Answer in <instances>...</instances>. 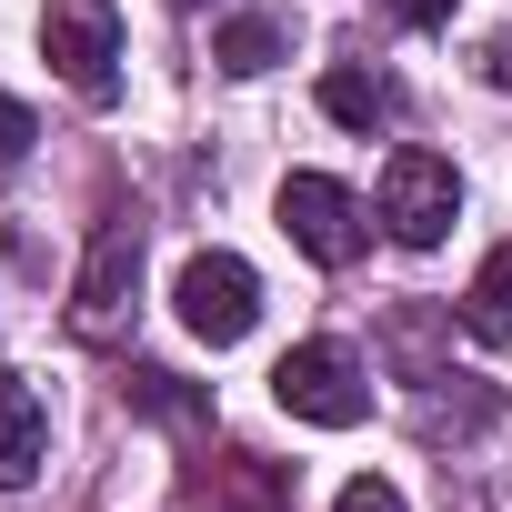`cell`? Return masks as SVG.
Returning <instances> with one entry per match:
<instances>
[{"label":"cell","instance_id":"1","mask_svg":"<svg viewBox=\"0 0 512 512\" xmlns=\"http://www.w3.org/2000/svg\"><path fill=\"white\" fill-rule=\"evenodd\" d=\"M141 312V221L111 211L81 251V282H71V342H121Z\"/></svg>","mask_w":512,"mask_h":512},{"label":"cell","instance_id":"2","mask_svg":"<svg viewBox=\"0 0 512 512\" xmlns=\"http://www.w3.org/2000/svg\"><path fill=\"white\" fill-rule=\"evenodd\" d=\"M272 402H282L292 422L352 432V422L372 412V372H362V352H352V342H292V352L272 362Z\"/></svg>","mask_w":512,"mask_h":512},{"label":"cell","instance_id":"3","mask_svg":"<svg viewBox=\"0 0 512 512\" xmlns=\"http://www.w3.org/2000/svg\"><path fill=\"white\" fill-rule=\"evenodd\" d=\"M41 51H51V71L81 101L121 91V11H111V0H51V11H41Z\"/></svg>","mask_w":512,"mask_h":512},{"label":"cell","instance_id":"4","mask_svg":"<svg viewBox=\"0 0 512 512\" xmlns=\"http://www.w3.org/2000/svg\"><path fill=\"white\" fill-rule=\"evenodd\" d=\"M282 231L312 251L322 272H352L362 251H372V211H362L332 171H292V181H282Z\"/></svg>","mask_w":512,"mask_h":512},{"label":"cell","instance_id":"5","mask_svg":"<svg viewBox=\"0 0 512 512\" xmlns=\"http://www.w3.org/2000/svg\"><path fill=\"white\" fill-rule=\"evenodd\" d=\"M171 302H181V322L221 352V342H241L251 322H262V272H251L241 251H191L181 282H171Z\"/></svg>","mask_w":512,"mask_h":512},{"label":"cell","instance_id":"6","mask_svg":"<svg viewBox=\"0 0 512 512\" xmlns=\"http://www.w3.org/2000/svg\"><path fill=\"white\" fill-rule=\"evenodd\" d=\"M452 211H462V171L442 151H392L382 161V231L402 251H432L452 231Z\"/></svg>","mask_w":512,"mask_h":512},{"label":"cell","instance_id":"7","mask_svg":"<svg viewBox=\"0 0 512 512\" xmlns=\"http://www.w3.org/2000/svg\"><path fill=\"white\" fill-rule=\"evenodd\" d=\"M191 502H201V512H292V462L221 452L211 472H191Z\"/></svg>","mask_w":512,"mask_h":512},{"label":"cell","instance_id":"8","mask_svg":"<svg viewBox=\"0 0 512 512\" xmlns=\"http://www.w3.org/2000/svg\"><path fill=\"white\" fill-rule=\"evenodd\" d=\"M41 452H51V402H41L31 382L0 372V492L41 482Z\"/></svg>","mask_w":512,"mask_h":512},{"label":"cell","instance_id":"9","mask_svg":"<svg viewBox=\"0 0 512 512\" xmlns=\"http://www.w3.org/2000/svg\"><path fill=\"white\" fill-rule=\"evenodd\" d=\"M121 402H131L141 422H171V432H211V392H201V382H181V372H161V362H131Z\"/></svg>","mask_w":512,"mask_h":512},{"label":"cell","instance_id":"10","mask_svg":"<svg viewBox=\"0 0 512 512\" xmlns=\"http://www.w3.org/2000/svg\"><path fill=\"white\" fill-rule=\"evenodd\" d=\"M282 51H292V21H282V11H231V21H221V41H211V61H221L231 81L272 71Z\"/></svg>","mask_w":512,"mask_h":512},{"label":"cell","instance_id":"11","mask_svg":"<svg viewBox=\"0 0 512 512\" xmlns=\"http://www.w3.org/2000/svg\"><path fill=\"white\" fill-rule=\"evenodd\" d=\"M322 111H332L342 131H382V121L402 111V91H392L382 71H362V61H342V71H322Z\"/></svg>","mask_w":512,"mask_h":512},{"label":"cell","instance_id":"12","mask_svg":"<svg viewBox=\"0 0 512 512\" xmlns=\"http://www.w3.org/2000/svg\"><path fill=\"white\" fill-rule=\"evenodd\" d=\"M462 332H472V342H512V241L482 251V272H472V292H462Z\"/></svg>","mask_w":512,"mask_h":512},{"label":"cell","instance_id":"13","mask_svg":"<svg viewBox=\"0 0 512 512\" xmlns=\"http://www.w3.org/2000/svg\"><path fill=\"white\" fill-rule=\"evenodd\" d=\"M31 141H41L31 101H11V91H0V171H11V161H31Z\"/></svg>","mask_w":512,"mask_h":512},{"label":"cell","instance_id":"14","mask_svg":"<svg viewBox=\"0 0 512 512\" xmlns=\"http://www.w3.org/2000/svg\"><path fill=\"white\" fill-rule=\"evenodd\" d=\"M332 512H412V502H402L392 482H372V472H362V482H342V492H332Z\"/></svg>","mask_w":512,"mask_h":512},{"label":"cell","instance_id":"15","mask_svg":"<svg viewBox=\"0 0 512 512\" xmlns=\"http://www.w3.org/2000/svg\"><path fill=\"white\" fill-rule=\"evenodd\" d=\"M472 71H482V91H512V31H492V41L472 51Z\"/></svg>","mask_w":512,"mask_h":512},{"label":"cell","instance_id":"16","mask_svg":"<svg viewBox=\"0 0 512 512\" xmlns=\"http://www.w3.org/2000/svg\"><path fill=\"white\" fill-rule=\"evenodd\" d=\"M402 21H412V31H442V21H452V0H402Z\"/></svg>","mask_w":512,"mask_h":512},{"label":"cell","instance_id":"17","mask_svg":"<svg viewBox=\"0 0 512 512\" xmlns=\"http://www.w3.org/2000/svg\"><path fill=\"white\" fill-rule=\"evenodd\" d=\"M181 11H201V0H181Z\"/></svg>","mask_w":512,"mask_h":512}]
</instances>
